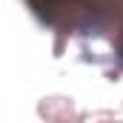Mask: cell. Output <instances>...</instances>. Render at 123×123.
Masks as SVG:
<instances>
[{"label":"cell","instance_id":"1","mask_svg":"<svg viewBox=\"0 0 123 123\" xmlns=\"http://www.w3.org/2000/svg\"><path fill=\"white\" fill-rule=\"evenodd\" d=\"M43 31L52 34L55 57L94 66L109 83L123 80V0H23Z\"/></svg>","mask_w":123,"mask_h":123},{"label":"cell","instance_id":"2","mask_svg":"<svg viewBox=\"0 0 123 123\" xmlns=\"http://www.w3.org/2000/svg\"><path fill=\"white\" fill-rule=\"evenodd\" d=\"M34 112L43 123H86L89 120V112L80 109L72 94H46L37 100Z\"/></svg>","mask_w":123,"mask_h":123},{"label":"cell","instance_id":"3","mask_svg":"<svg viewBox=\"0 0 123 123\" xmlns=\"http://www.w3.org/2000/svg\"><path fill=\"white\" fill-rule=\"evenodd\" d=\"M94 123H123L120 117H100V120H94Z\"/></svg>","mask_w":123,"mask_h":123}]
</instances>
